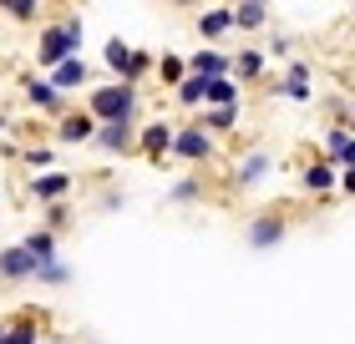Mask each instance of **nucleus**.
<instances>
[{
    "mask_svg": "<svg viewBox=\"0 0 355 344\" xmlns=\"http://www.w3.org/2000/svg\"><path fill=\"white\" fill-rule=\"evenodd\" d=\"M76 46H82V15H67V21H56V26H46L41 30V66H67V61L76 56Z\"/></svg>",
    "mask_w": 355,
    "mask_h": 344,
    "instance_id": "f257e3e1",
    "label": "nucleus"
},
{
    "mask_svg": "<svg viewBox=\"0 0 355 344\" xmlns=\"http://www.w3.org/2000/svg\"><path fill=\"white\" fill-rule=\"evenodd\" d=\"M87 111L96 122H132V111H137V87L132 81H122V87H102V91H92V102H87Z\"/></svg>",
    "mask_w": 355,
    "mask_h": 344,
    "instance_id": "f03ea898",
    "label": "nucleus"
},
{
    "mask_svg": "<svg viewBox=\"0 0 355 344\" xmlns=\"http://www.w3.org/2000/svg\"><path fill=\"white\" fill-rule=\"evenodd\" d=\"M284 228H289V223H284V212H279V208H269V212H259V218L249 223V233H244V238L254 243V248H269V243H279V238H284Z\"/></svg>",
    "mask_w": 355,
    "mask_h": 344,
    "instance_id": "7ed1b4c3",
    "label": "nucleus"
},
{
    "mask_svg": "<svg viewBox=\"0 0 355 344\" xmlns=\"http://www.w3.org/2000/svg\"><path fill=\"white\" fill-rule=\"evenodd\" d=\"M173 152H178V157H188V162H208V157H214V142L203 137V127H188V132H178Z\"/></svg>",
    "mask_w": 355,
    "mask_h": 344,
    "instance_id": "20e7f679",
    "label": "nucleus"
},
{
    "mask_svg": "<svg viewBox=\"0 0 355 344\" xmlns=\"http://www.w3.org/2000/svg\"><path fill=\"white\" fill-rule=\"evenodd\" d=\"M102 132V122L92 117V111H71V117H61V142H96Z\"/></svg>",
    "mask_w": 355,
    "mask_h": 344,
    "instance_id": "39448f33",
    "label": "nucleus"
},
{
    "mask_svg": "<svg viewBox=\"0 0 355 344\" xmlns=\"http://www.w3.org/2000/svg\"><path fill=\"white\" fill-rule=\"evenodd\" d=\"M107 66H117V71H127V76H142V71L153 66V61H148V56H137L132 46L112 41V46H107Z\"/></svg>",
    "mask_w": 355,
    "mask_h": 344,
    "instance_id": "423d86ee",
    "label": "nucleus"
},
{
    "mask_svg": "<svg viewBox=\"0 0 355 344\" xmlns=\"http://www.w3.org/2000/svg\"><path fill=\"white\" fill-rule=\"evenodd\" d=\"M188 66H193V76H203V81H223V76L234 71V61H229V56H218V51H198V56L188 61Z\"/></svg>",
    "mask_w": 355,
    "mask_h": 344,
    "instance_id": "0eeeda50",
    "label": "nucleus"
},
{
    "mask_svg": "<svg viewBox=\"0 0 355 344\" xmlns=\"http://www.w3.org/2000/svg\"><path fill=\"white\" fill-rule=\"evenodd\" d=\"M31 273H41V264L26 248H6L0 253V278H31Z\"/></svg>",
    "mask_w": 355,
    "mask_h": 344,
    "instance_id": "6e6552de",
    "label": "nucleus"
},
{
    "mask_svg": "<svg viewBox=\"0 0 355 344\" xmlns=\"http://www.w3.org/2000/svg\"><path fill=\"white\" fill-rule=\"evenodd\" d=\"M96 147H102V152H122V147H132V122H107L102 132H96Z\"/></svg>",
    "mask_w": 355,
    "mask_h": 344,
    "instance_id": "1a4fd4ad",
    "label": "nucleus"
},
{
    "mask_svg": "<svg viewBox=\"0 0 355 344\" xmlns=\"http://www.w3.org/2000/svg\"><path fill=\"white\" fill-rule=\"evenodd\" d=\"M289 102H310V66H304V61H295V66H289V76H284V87H279Z\"/></svg>",
    "mask_w": 355,
    "mask_h": 344,
    "instance_id": "9d476101",
    "label": "nucleus"
},
{
    "mask_svg": "<svg viewBox=\"0 0 355 344\" xmlns=\"http://www.w3.org/2000/svg\"><path fill=\"white\" fill-rule=\"evenodd\" d=\"M82 81H87V61H82V56H71L67 66L51 71V87H56V91H71V87H82Z\"/></svg>",
    "mask_w": 355,
    "mask_h": 344,
    "instance_id": "9b49d317",
    "label": "nucleus"
},
{
    "mask_svg": "<svg viewBox=\"0 0 355 344\" xmlns=\"http://www.w3.org/2000/svg\"><path fill=\"white\" fill-rule=\"evenodd\" d=\"M264 172H269V157H264V152H249L244 162H239V172H234V183H239V188H254V183H259V177H264Z\"/></svg>",
    "mask_w": 355,
    "mask_h": 344,
    "instance_id": "f8f14e48",
    "label": "nucleus"
},
{
    "mask_svg": "<svg viewBox=\"0 0 355 344\" xmlns=\"http://www.w3.org/2000/svg\"><path fill=\"white\" fill-rule=\"evenodd\" d=\"M234 26H239V30H259V26H269V6H259V0H249V6H234Z\"/></svg>",
    "mask_w": 355,
    "mask_h": 344,
    "instance_id": "ddd939ff",
    "label": "nucleus"
},
{
    "mask_svg": "<svg viewBox=\"0 0 355 344\" xmlns=\"http://www.w3.org/2000/svg\"><path fill=\"white\" fill-rule=\"evenodd\" d=\"M178 137H173V127L168 122H153V127H142V147H148V152L157 157V152H168Z\"/></svg>",
    "mask_w": 355,
    "mask_h": 344,
    "instance_id": "4468645a",
    "label": "nucleus"
},
{
    "mask_svg": "<svg viewBox=\"0 0 355 344\" xmlns=\"http://www.w3.org/2000/svg\"><path fill=\"white\" fill-rule=\"evenodd\" d=\"M21 248L36 258V264H56V238H51V233H31Z\"/></svg>",
    "mask_w": 355,
    "mask_h": 344,
    "instance_id": "2eb2a0df",
    "label": "nucleus"
},
{
    "mask_svg": "<svg viewBox=\"0 0 355 344\" xmlns=\"http://www.w3.org/2000/svg\"><path fill=\"white\" fill-rule=\"evenodd\" d=\"M198 30H203V36H223V30H234V6L229 10H203L198 15Z\"/></svg>",
    "mask_w": 355,
    "mask_h": 344,
    "instance_id": "dca6fc26",
    "label": "nucleus"
},
{
    "mask_svg": "<svg viewBox=\"0 0 355 344\" xmlns=\"http://www.w3.org/2000/svg\"><path fill=\"white\" fill-rule=\"evenodd\" d=\"M304 188L310 192H330L335 188V168L330 162H310V168H304Z\"/></svg>",
    "mask_w": 355,
    "mask_h": 344,
    "instance_id": "f3484780",
    "label": "nucleus"
},
{
    "mask_svg": "<svg viewBox=\"0 0 355 344\" xmlns=\"http://www.w3.org/2000/svg\"><path fill=\"white\" fill-rule=\"evenodd\" d=\"M26 96H31L36 107H46V111H61V96H56L51 81H26Z\"/></svg>",
    "mask_w": 355,
    "mask_h": 344,
    "instance_id": "a211bd4d",
    "label": "nucleus"
},
{
    "mask_svg": "<svg viewBox=\"0 0 355 344\" xmlns=\"http://www.w3.org/2000/svg\"><path fill=\"white\" fill-rule=\"evenodd\" d=\"M350 132L345 127H325V152H330V162H345V152H350Z\"/></svg>",
    "mask_w": 355,
    "mask_h": 344,
    "instance_id": "6ab92c4d",
    "label": "nucleus"
},
{
    "mask_svg": "<svg viewBox=\"0 0 355 344\" xmlns=\"http://www.w3.org/2000/svg\"><path fill=\"white\" fill-rule=\"evenodd\" d=\"M208 107H239V87L229 76L223 81H208Z\"/></svg>",
    "mask_w": 355,
    "mask_h": 344,
    "instance_id": "aec40b11",
    "label": "nucleus"
},
{
    "mask_svg": "<svg viewBox=\"0 0 355 344\" xmlns=\"http://www.w3.org/2000/svg\"><path fill=\"white\" fill-rule=\"evenodd\" d=\"M259 71H264V51H239V56H234V76L254 81Z\"/></svg>",
    "mask_w": 355,
    "mask_h": 344,
    "instance_id": "412c9836",
    "label": "nucleus"
},
{
    "mask_svg": "<svg viewBox=\"0 0 355 344\" xmlns=\"http://www.w3.org/2000/svg\"><path fill=\"white\" fill-rule=\"evenodd\" d=\"M178 102H183V107H198V102H208V81H203V76H188L183 87H178Z\"/></svg>",
    "mask_w": 355,
    "mask_h": 344,
    "instance_id": "4be33fe9",
    "label": "nucleus"
},
{
    "mask_svg": "<svg viewBox=\"0 0 355 344\" xmlns=\"http://www.w3.org/2000/svg\"><path fill=\"white\" fill-rule=\"evenodd\" d=\"M71 183H67V177H61V172H51V177H36V183H31V192H36V198H61V192H67Z\"/></svg>",
    "mask_w": 355,
    "mask_h": 344,
    "instance_id": "5701e85b",
    "label": "nucleus"
},
{
    "mask_svg": "<svg viewBox=\"0 0 355 344\" xmlns=\"http://www.w3.org/2000/svg\"><path fill=\"white\" fill-rule=\"evenodd\" d=\"M234 117H239V107H214V111H208V132H223V127H234Z\"/></svg>",
    "mask_w": 355,
    "mask_h": 344,
    "instance_id": "b1692460",
    "label": "nucleus"
},
{
    "mask_svg": "<svg viewBox=\"0 0 355 344\" xmlns=\"http://www.w3.org/2000/svg\"><path fill=\"white\" fill-rule=\"evenodd\" d=\"M0 10L15 15V21H31V15H36L41 6H36V0H0Z\"/></svg>",
    "mask_w": 355,
    "mask_h": 344,
    "instance_id": "393cba45",
    "label": "nucleus"
},
{
    "mask_svg": "<svg viewBox=\"0 0 355 344\" xmlns=\"http://www.w3.org/2000/svg\"><path fill=\"white\" fill-rule=\"evenodd\" d=\"M36 278H41V284H67L71 269H67V264H41V273H36Z\"/></svg>",
    "mask_w": 355,
    "mask_h": 344,
    "instance_id": "a878e982",
    "label": "nucleus"
},
{
    "mask_svg": "<svg viewBox=\"0 0 355 344\" xmlns=\"http://www.w3.org/2000/svg\"><path fill=\"white\" fill-rule=\"evenodd\" d=\"M6 344H36V329H31V324H10V329H6Z\"/></svg>",
    "mask_w": 355,
    "mask_h": 344,
    "instance_id": "bb28decb",
    "label": "nucleus"
},
{
    "mask_svg": "<svg viewBox=\"0 0 355 344\" xmlns=\"http://www.w3.org/2000/svg\"><path fill=\"white\" fill-rule=\"evenodd\" d=\"M157 71H163L173 87H183V81H188V76H183V61H173V56H163V66H157Z\"/></svg>",
    "mask_w": 355,
    "mask_h": 344,
    "instance_id": "cd10ccee",
    "label": "nucleus"
},
{
    "mask_svg": "<svg viewBox=\"0 0 355 344\" xmlns=\"http://www.w3.org/2000/svg\"><path fill=\"white\" fill-rule=\"evenodd\" d=\"M193 192H198V183H193V177H183V183L173 188V203H183V198H193Z\"/></svg>",
    "mask_w": 355,
    "mask_h": 344,
    "instance_id": "c85d7f7f",
    "label": "nucleus"
},
{
    "mask_svg": "<svg viewBox=\"0 0 355 344\" xmlns=\"http://www.w3.org/2000/svg\"><path fill=\"white\" fill-rule=\"evenodd\" d=\"M340 188H345V192H355V172H345V177H340Z\"/></svg>",
    "mask_w": 355,
    "mask_h": 344,
    "instance_id": "c756f323",
    "label": "nucleus"
},
{
    "mask_svg": "<svg viewBox=\"0 0 355 344\" xmlns=\"http://www.w3.org/2000/svg\"><path fill=\"white\" fill-rule=\"evenodd\" d=\"M345 168H350V172H355V142H350V152H345Z\"/></svg>",
    "mask_w": 355,
    "mask_h": 344,
    "instance_id": "7c9ffc66",
    "label": "nucleus"
},
{
    "mask_svg": "<svg viewBox=\"0 0 355 344\" xmlns=\"http://www.w3.org/2000/svg\"><path fill=\"white\" fill-rule=\"evenodd\" d=\"M0 344H6V329H0Z\"/></svg>",
    "mask_w": 355,
    "mask_h": 344,
    "instance_id": "2f4dec72",
    "label": "nucleus"
},
{
    "mask_svg": "<svg viewBox=\"0 0 355 344\" xmlns=\"http://www.w3.org/2000/svg\"><path fill=\"white\" fill-rule=\"evenodd\" d=\"M0 127H6V122H0Z\"/></svg>",
    "mask_w": 355,
    "mask_h": 344,
    "instance_id": "473e14b6",
    "label": "nucleus"
}]
</instances>
